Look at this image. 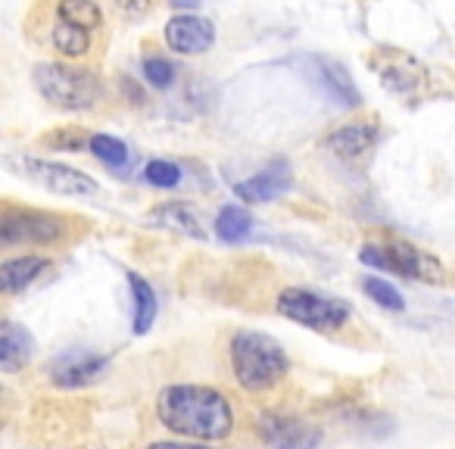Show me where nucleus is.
Returning <instances> with one entry per match:
<instances>
[{
    "instance_id": "f257e3e1",
    "label": "nucleus",
    "mask_w": 455,
    "mask_h": 449,
    "mask_svg": "<svg viewBox=\"0 0 455 449\" xmlns=\"http://www.w3.org/2000/svg\"><path fill=\"white\" fill-rule=\"evenodd\" d=\"M156 415L163 428L188 440L215 443L231 437L235 409L225 393L203 384H172L156 397Z\"/></svg>"
},
{
    "instance_id": "f03ea898",
    "label": "nucleus",
    "mask_w": 455,
    "mask_h": 449,
    "mask_svg": "<svg viewBox=\"0 0 455 449\" xmlns=\"http://www.w3.org/2000/svg\"><path fill=\"white\" fill-rule=\"evenodd\" d=\"M228 349H231V372H235L237 384L250 393L275 387L291 365L284 347L262 331H237Z\"/></svg>"
},
{
    "instance_id": "7ed1b4c3",
    "label": "nucleus",
    "mask_w": 455,
    "mask_h": 449,
    "mask_svg": "<svg viewBox=\"0 0 455 449\" xmlns=\"http://www.w3.org/2000/svg\"><path fill=\"white\" fill-rule=\"evenodd\" d=\"M32 82L51 107L66 109V113L91 109L103 97L100 76L69 63H38L32 72Z\"/></svg>"
},
{
    "instance_id": "20e7f679",
    "label": "nucleus",
    "mask_w": 455,
    "mask_h": 449,
    "mask_svg": "<svg viewBox=\"0 0 455 449\" xmlns=\"http://www.w3.org/2000/svg\"><path fill=\"white\" fill-rule=\"evenodd\" d=\"M359 260L380 272H396L411 281H424V285H446L449 281V272L436 256L403 241V237H390L387 244H365L359 250Z\"/></svg>"
},
{
    "instance_id": "39448f33",
    "label": "nucleus",
    "mask_w": 455,
    "mask_h": 449,
    "mask_svg": "<svg viewBox=\"0 0 455 449\" xmlns=\"http://www.w3.org/2000/svg\"><path fill=\"white\" fill-rule=\"evenodd\" d=\"M72 221L44 209L4 206L0 212V244L4 247H57L69 237Z\"/></svg>"
},
{
    "instance_id": "423d86ee",
    "label": "nucleus",
    "mask_w": 455,
    "mask_h": 449,
    "mask_svg": "<svg viewBox=\"0 0 455 449\" xmlns=\"http://www.w3.org/2000/svg\"><path fill=\"white\" fill-rule=\"evenodd\" d=\"M275 309L278 316L291 318V322L303 325L312 331H337L353 318L349 303H343L340 297H328V293L306 291V287H287L275 300Z\"/></svg>"
},
{
    "instance_id": "0eeeda50",
    "label": "nucleus",
    "mask_w": 455,
    "mask_h": 449,
    "mask_svg": "<svg viewBox=\"0 0 455 449\" xmlns=\"http://www.w3.org/2000/svg\"><path fill=\"white\" fill-rule=\"evenodd\" d=\"M7 165L13 172H20L22 178H28L38 188L51 190L60 196H76V200H91V196H100V184L94 181L84 172L72 169L63 163H51V159L26 156V153H10Z\"/></svg>"
},
{
    "instance_id": "6e6552de",
    "label": "nucleus",
    "mask_w": 455,
    "mask_h": 449,
    "mask_svg": "<svg viewBox=\"0 0 455 449\" xmlns=\"http://www.w3.org/2000/svg\"><path fill=\"white\" fill-rule=\"evenodd\" d=\"M303 69H306V78L312 82V88H315L322 97H328V100H334L337 107H343V109H359L362 107L359 88H355L353 78L347 76V69H343L337 60L306 57Z\"/></svg>"
},
{
    "instance_id": "1a4fd4ad",
    "label": "nucleus",
    "mask_w": 455,
    "mask_h": 449,
    "mask_svg": "<svg viewBox=\"0 0 455 449\" xmlns=\"http://www.w3.org/2000/svg\"><path fill=\"white\" fill-rule=\"evenodd\" d=\"M163 38L178 57H200L215 47V22L200 13H178L165 22Z\"/></svg>"
},
{
    "instance_id": "9d476101",
    "label": "nucleus",
    "mask_w": 455,
    "mask_h": 449,
    "mask_svg": "<svg viewBox=\"0 0 455 449\" xmlns=\"http://www.w3.org/2000/svg\"><path fill=\"white\" fill-rule=\"evenodd\" d=\"M109 359L100 353H63L51 362V381L63 390H82L103 378Z\"/></svg>"
},
{
    "instance_id": "9b49d317",
    "label": "nucleus",
    "mask_w": 455,
    "mask_h": 449,
    "mask_svg": "<svg viewBox=\"0 0 455 449\" xmlns=\"http://www.w3.org/2000/svg\"><path fill=\"white\" fill-rule=\"evenodd\" d=\"M259 437L272 449H315L322 443V430L287 415H262Z\"/></svg>"
},
{
    "instance_id": "f8f14e48",
    "label": "nucleus",
    "mask_w": 455,
    "mask_h": 449,
    "mask_svg": "<svg viewBox=\"0 0 455 449\" xmlns=\"http://www.w3.org/2000/svg\"><path fill=\"white\" fill-rule=\"evenodd\" d=\"M293 188V172L284 159H275L268 163L262 172H256L253 178L235 184V194L241 196L243 203H272L278 196H284L287 190Z\"/></svg>"
},
{
    "instance_id": "ddd939ff",
    "label": "nucleus",
    "mask_w": 455,
    "mask_h": 449,
    "mask_svg": "<svg viewBox=\"0 0 455 449\" xmlns=\"http://www.w3.org/2000/svg\"><path fill=\"white\" fill-rule=\"evenodd\" d=\"M374 144H378V125L374 122H349V125L334 128L324 138V147L343 163H359L362 156H368Z\"/></svg>"
},
{
    "instance_id": "4468645a",
    "label": "nucleus",
    "mask_w": 455,
    "mask_h": 449,
    "mask_svg": "<svg viewBox=\"0 0 455 449\" xmlns=\"http://www.w3.org/2000/svg\"><path fill=\"white\" fill-rule=\"evenodd\" d=\"M44 272H51L47 256H13V260H4V266H0V287L7 297H13V293L26 291L28 285H35Z\"/></svg>"
},
{
    "instance_id": "2eb2a0df",
    "label": "nucleus",
    "mask_w": 455,
    "mask_h": 449,
    "mask_svg": "<svg viewBox=\"0 0 455 449\" xmlns=\"http://www.w3.org/2000/svg\"><path fill=\"white\" fill-rule=\"evenodd\" d=\"M32 334H28L22 325L16 322H4V337H0V368L7 374L20 372L22 365L32 356Z\"/></svg>"
},
{
    "instance_id": "dca6fc26",
    "label": "nucleus",
    "mask_w": 455,
    "mask_h": 449,
    "mask_svg": "<svg viewBox=\"0 0 455 449\" xmlns=\"http://www.w3.org/2000/svg\"><path fill=\"white\" fill-rule=\"evenodd\" d=\"M128 285H132V297H134V334H147L153 328V322H156V309H159L156 291L138 272H128Z\"/></svg>"
},
{
    "instance_id": "f3484780",
    "label": "nucleus",
    "mask_w": 455,
    "mask_h": 449,
    "mask_svg": "<svg viewBox=\"0 0 455 449\" xmlns=\"http://www.w3.org/2000/svg\"><path fill=\"white\" fill-rule=\"evenodd\" d=\"M153 221L165 225V229H172V231H181V235H188V237H196V241L206 237V231L200 229V215L190 206H184V203H165V206H159L156 212H153Z\"/></svg>"
},
{
    "instance_id": "a211bd4d",
    "label": "nucleus",
    "mask_w": 455,
    "mask_h": 449,
    "mask_svg": "<svg viewBox=\"0 0 455 449\" xmlns=\"http://www.w3.org/2000/svg\"><path fill=\"white\" fill-rule=\"evenodd\" d=\"M253 231V215L243 206H225L215 215V235L225 244H243Z\"/></svg>"
},
{
    "instance_id": "6ab92c4d",
    "label": "nucleus",
    "mask_w": 455,
    "mask_h": 449,
    "mask_svg": "<svg viewBox=\"0 0 455 449\" xmlns=\"http://www.w3.org/2000/svg\"><path fill=\"white\" fill-rule=\"evenodd\" d=\"M51 44L53 51H60L69 60H82L91 51V32L82 26H72V22H60L51 28Z\"/></svg>"
},
{
    "instance_id": "aec40b11",
    "label": "nucleus",
    "mask_w": 455,
    "mask_h": 449,
    "mask_svg": "<svg viewBox=\"0 0 455 449\" xmlns=\"http://www.w3.org/2000/svg\"><path fill=\"white\" fill-rule=\"evenodd\" d=\"M57 20L94 32L103 26V7L97 0H57Z\"/></svg>"
},
{
    "instance_id": "412c9836",
    "label": "nucleus",
    "mask_w": 455,
    "mask_h": 449,
    "mask_svg": "<svg viewBox=\"0 0 455 449\" xmlns=\"http://www.w3.org/2000/svg\"><path fill=\"white\" fill-rule=\"evenodd\" d=\"M88 150L109 169H125L132 163V150L113 134H88Z\"/></svg>"
},
{
    "instance_id": "4be33fe9",
    "label": "nucleus",
    "mask_w": 455,
    "mask_h": 449,
    "mask_svg": "<svg viewBox=\"0 0 455 449\" xmlns=\"http://www.w3.org/2000/svg\"><path fill=\"white\" fill-rule=\"evenodd\" d=\"M362 291H365L368 297L380 306V309H390V312H403L405 309V297L390 285V281L368 275V278H362Z\"/></svg>"
},
{
    "instance_id": "5701e85b",
    "label": "nucleus",
    "mask_w": 455,
    "mask_h": 449,
    "mask_svg": "<svg viewBox=\"0 0 455 449\" xmlns=\"http://www.w3.org/2000/svg\"><path fill=\"white\" fill-rule=\"evenodd\" d=\"M140 72H144V82L150 84V88H156V91H169L172 84H175V66H172L165 57H156V53L144 57Z\"/></svg>"
},
{
    "instance_id": "b1692460",
    "label": "nucleus",
    "mask_w": 455,
    "mask_h": 449,
    "mask_svg": "<svg viewBox=\"0 0 455 449\" xmlns=\"http://www.w3.org/2000/svg\"><path fill=\"white\" fill-rule=\"evenodd\" d=\"M181 175H184L181 165L169 163V159H150V163L144 165V181L153 184V188H163V190L178 188V184H181Z\"/></svg>"
},
{
    "instance_id": "393cba45",
    "label": "nucleus",
    "mask_w": 455,
    "mask_h": 449,
    "mask_svg": "<svg viewBox=\"0 0 455 449\" xmlns=\"http://www.w3.org/2000/svg\"><path fill=\"white\" fill-rule=\"evenodd\" d=\"M107 4L119 16H140V13H147V10H150L153 0H107Z\"/></svg>"
},
{
    "instance_id": "a878e982",
    "label": "nucleus",
    "mask_w": 455,
    "mask_h": 449,
    "mask_svg": "<svg viewBox=\"0 0 455 449\" xmlns=\"http://www.w3.org/2000/svg\"><path fill=\"white\" fill-rule=\"evenodd\" d=\"M150 449H206V446L196 440V443H153Z\"/></svg>"
},
{
    "instance_id": "bb28decb",
    "label": "nucleus",
    "mask_w": 455,
    "mask_h": 449,
    "mask_svg": "<svg viewBox=\"0 0 455 449\" xmlns=\"http://www.w3.org/2000/svg\"><path fill=\"white\" fill-rule=\"evenodd\" d=\"M175 10H184V13H190L194 7H200V0H169Z\"/></svg>"
}]
</instances>
